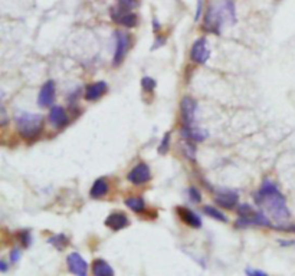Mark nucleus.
<instances>
[{"mask_svg":"<svg viewBox=\"0 0 295 276\" xmlns=\"http://www.w3.org/2000/svg\"><path fill=\"white\" fill-rule=\"evenodd\" d=\"M255 203L261 207V210L271 219V222H275L277 225L274 229L278 230L279 227L285 226L289 219V210L287 207L285 197L279 192L275 184L265 180L262 183L261 189L253 196Z\"/></svg>","mask_w":295,"mask_h":276,"instance_id":"obj_1","label":"nucleus"},{"mask_svg":"<svg viewBox=\"0 0 295 276\" xmlns=\"http://www.w3.org/2000/svg\"><path fill=\"white\" fill-rule=\"evenodd\" d=\"M236 22L235 3L232 0H220L211 5L204 15V29L208 32L219 35L225 25Z\"/></svg>","mask_w":295,"mask_h":276,"instance_id":"obj_2","label":"nucleus"},{"mask_svg":"<svg viewBox=\"0 0 295 276\" xmlns=\"http://www.w3.org/2000/svg\"><path fill=\"white\" fill-rule=\"evenodd\" d=\"M15 124L19 134L25 140H35L42 133L43 118L39 114H32L27 111H19L15 115Z\"/></svg>","mask_w":295,"mask_h":276,"instance_id":"obj_3","label":"nucleus"},{"mask_svg":"<svg viewBox=\"0 0 295 276\" xmlns=\"http://www.w3.org/2000/svg\"><path fill=\"white\" fill-rule=\"evenodd\" d=\"M115 52H114V56H112V65L118 67L123 64V60L126 58L128 48H130V36L126 32H121L117 30L115 34Z\"/></svg>","mask_w":295,"mask_h":276,"instance_id":"obj_4","label":"nucleus"},{"mask_svg":"<svg viewBox=\"0 0 295 276\" xmlns=\"http://www.w3.org/2000/svg\"><path fill=\"white\" fill-rule=\"evenodd\" d=\"M67 265L68 270L74 276H88L90 265H88V262L78 252H72V253L68 255Z\"/></svg>","mask_w":295,"mask_h":276,"instance_id":"obj_5","label":"nucleus"},{"mask_svg":"<svg viewBox=\"0 0 295 276\" xmlns=\"http://www.w3.org/2000/svg\"><path fill=\"white\" fill-rule=\"evenodd\" d=\"M196 109H197V102L192 97H185L182 100V102H180V111H182L183 127L196 126Z\"/></svg>","mask_w":295,"mask_h":276,"instance_id":"obj_6","label":"nucleus"},{"mask_svg":"<svg viewBox=\"0 0 295 276\" xmlns=\"http://www.w3.org/2000/svg\"><path fill=\"white\" fill-rule=\"evenodd\" d=\"M111 17L112 20L121 26H126V27H135L137 26V15L133 13L131 10L128 9L121 8V6H117V8L111 9Z\"/></svg>","mask_w":295,"mask_h":276,"instance_id":"obj_7","label":"nucleus"},{"mask_svg":"<svg viewBox=\"0 0 295 276\" xmlns=\"http://www.w3.org/2000/svg\"><path fill=\"white\" fill-rule=\"evenodd\" d=\"M190 58H192L194 64H199V65H203V64H206L209 60V58H211V49H209L208 41L204 38H200V39H197L193 43L192 52H190Z\"/></svg>","mask_w":295,"mask_h":276,"instance_id":"obj_8","label":"nucleus"},{"mask_svg":"<svg viewBox=\"0 0 295 276\" xmlns=\"http://www.w3.org/2000/svg\"><path fill=\"white\" fill-rule=\"evenodd\" d=\"M128 181L135 184V186H141L145 184L147 181H150L152 178V171L149 166L145 163H138L130 173H128Z\"/></svg>","mask_w":295,"mask_h":276,"instance_id":"obj_9","label":"nucleus"},{"mask_svg":"<svg viewBox=\"0 0 295 276\" xmlns=\"http://www.w3.org/2000/svg\"><path fill=\"white\" fill-rule=\"evenodd\" d=\"M238 193L235 190H230V189H219L216 192V197L215 201L216 204L222 207V209H233L236 204H238Z\"/></svg>","mask_w":295,"mask_h":276,"instance_id":"obj_10","label":"nucleus"},{"mask_svg":"<svg viewBox=\"0 0 295 276\" xmlns=\"http://www.w3.org/2000/svg\"><path fill=\"white\" fill-rule=\"evenodd\" d=\"M55 95H56V86L53 81H46L43 84L42 89L38 95V104L39 107H51L55 101Z\"/></svg>","mask_w":295,"mask_h":276,"instance_id":"obj_11","label":"nucleus"},{"mask_svg":"<svg viewBox=\"0 0 295 276\" xmlns=\"http://www.w3.org/2000/svg\"><path fill=\"white\" fill-rule=\"evenodd\" d=\"M130 225V220L127 218L124 213L121 211H114L111 213L108 218L105 219V226L111 229L112 232H118V230H123Z\"/></svg>","mask_w":295,"mask_h":276,"instance_id":"obj_12","label":"nucleus"},{"mask_svg":"<svg viewBox=\"0 0 295 276\" xmlns=\"http://www.w3.org/2000/svg\"><path fill=\"white\" fill-rule=\"evenodd\" d=\"M49 122L55 128H62L68 124V115L65 109L59 105H53L49 111Z\"/></svg>","mask_w":295,"mask_h":276,"instance_id":"obj_13","label":"nucleus"},{"mask_svg":"<svg viewBox=\"0 0 295 276\" xmlns=\"http://www.w3.org/2000/svg\"><path fill=\"white\" fill-rule=\"evenodd\" d=\"M177 211H179L180 219L185 222L186 225H189V226L193 227V229L202 227V219H200L199 214H196L194 211H192L190 209H187V207H179Z\"/></svg>","mask_w":295,"mask_h":276,"instance_id":"obj_14","label":"nucleus"},{"mask_svg":"<svg viewBox=\"0 0 295 276\" xmlns=\"http://www.w3.org/2000/svg\"><path fill=\"white\" fill-rule=\"evenodd\" d=\"M182 137L187 140V141L192 142H202L206 137L208 133L203 131L202 128H199L197 126L194 127H183L182 128Z\"/></svg>","mask_w":295,"mask_h":276,"instance_id":"obj_15","label":"nucleus"},{"mask_svg":"<svg viewBox=\"0 0 295 276\" xmlns=\"http://www.w3.org/2000/svg\"><path fill=\"white\" fill-rule=\"evenodd\" d=\"M107 92V84L104 81L95 82V84L90 85L85 91V100L86 101H97L101 98L102 95Z\"/></svg>","mask_w":295,"mask_h":276,"instance_id":"obj_16","label":"nucleus"},{"mask_svg":"<svg viewBox=\"0 0 295 276\" xmlns=\"http://www.w3.org/2000/svg\"><path fill=\"white\" fill-rule=\"evenodd\" d=\"M93 276H115V273L107 260L95 259L93 262Z\"/></svg>","mask_w":295,"mask_h":276,"instance_id":"obj_17","label":"nucleus"},{"mask_svg":"<svg viewBox=\"0 0 295 276\" xmlns=\"http://www.w3.org/2000/svg\"><path fill=\"white\" fill-rule=\"evenodd\" d=\"M107 193H108V181L105 178H98L94 181L90 194L93 199H101Z\"/></svg>","mask_w":295,"mask_h":276,"instance_id":"obj_18","label":"nucleus"},{"mask_svg":"<svg viewBox=\"0 0 295 276\" xmlns=\"http://www.w3.org/2000/svg\"><path fill=\"white\" fill-rule=\"evenodd\" d=\"M48 242H49V244H52L55 249H58V251H64L68 244H69V239H68L67 236H65L64 233H56V234H52L51 237L48 239Z\"/></svg>","mask_w":295,"mask_h":276,"instance_id":"obj_19","label":"nucleus"},{"mask_svg":"<svg viewBox=\"0 0 295 276\" xmlns=\"http://www.w3.org/2000/svg\"><path fill=\"white\" fill-rule=\"evenodd\" d=\"M127 207L135 211V213H141L145 209V203H144L143 197H138V196H134V197H128L124 200Z\"/></svg>","mask_w":295,"mask_h":276,"instance_id":"obj_20","label":"nucleus"},{"mask_svg":"<svg viewBox=\"0 0 295 276\" xmlns=\"http://www.w3.org/2000/svg\"><path fill=\"white\" fill-rule=\"evenodd\" d=\"M203 211H204L206 216L215 219V220H218V222H222V223H226V222H228V218H226L219 209H215V207H212V206H204V207H203Z\"/></svg>","mask_w":295,"mask_h":276,"instance_id":"obj_21","label":"nucleus"},{"mask_svg":"<svg viewBox=\"0 0 295 276\" xmlns=\"http://www.w3.org/2000/svg\"><path fill=\"white\" fill-rule=\"evenodd\" d=\"M194 144L196 142L187 141V140H185V144H183V154L190 161H194V159H196V145Z\"/></svg>","mask_w":295,"mask_h":276,"instance_id":"obj_22","label":"nucleus"},{"mask_svg":"<svg viewBox=\"0 0 295 276\" xmlns=\"http://www.w3.org/2000/svg\"><path fill=\"white\" fill-rule=\"evenodd\" d=\"M17 236H19V242L23 248H29L32 244V233L29 230H22Z\"/></svg>","mask_w":295,"mask_h":276,"instance_id":"obj_23","label":"nucleus"},{"mask_svg":"<svg viewBox=\"0 0 295 276\" xmlns=\"http://www.w3.org/2000/svg\"><path fill=\"white\" fill-rule=\"evenodd\" d=\"M170 133H166L164 134V137L161 138V142L160 145H159V152L160 154H167L169 152V148H170Z\"/></svg>","mask_w":295,"mask_h":276,"instance_id":"obj_24","label":"nucleus"},{"mask_svg":"<svg viewBox=\"0 0 295 276\" xmlns=\"http://www.w3.org/2000/svg\"><path fill=\"white\" fill-rule=\"evenodd\" d=\"M141 86L145 92H153L156 88V81L150 78V76H144L141 79Z\"/></svg>","mask_w":295,"mask_h":276,"instance_id":"obj_25","label":"nucleus"},{"mask_svg":"<svg viewBox=\"0 0 295 276\" xmlns=\"http://www.w3.org/2000/svg\"><path fill=\"white\" fill-rule=\"evenodd\" d=\"M189 196H190V200L193 201V203H200L202 201V194H200V192L196 187H190L189 189Z\"/></svg>","mask_w":295,"mask_h":276,"instance_id":"obj_26","label":"nucleus"},{"mask_svg":"<svg viewBox=\"0 0 295 276\" xmlns=\"http://www.w3.org/2000/svg\"><path fill=\"white\" fill-rule=\"evenodd\" d=\"M20 258H22L20 249H12V251H10V255H9V262H10L12 265L17 263V262L20 260Z\"/></svg>","mask_w":295,"mask_h":276,"instance_id":"obj_27","label":"nucleus"},{"mask_svg":"<svg viewBox=\"0 0 295 276\" xmlns=\"http://www.w3.org/2000/svg\"><path fill=\"white\" fill-rule=\"evenodd\" d=\"M118 6L121 8L128 9V10H133L137 6V0H117Z\"/></svg>","mask_w":295,"mask_h":276,"instance_id":"obj_28","label":"nucleus"},{"mask_svg":"<svg viewBox=\"0 0 295 276\" xmlns=\"http://www.w3.org/2000/svg\"><path fill=\"white\" fill-rule=\"evenodd\" d=\"M245 275L246 276H270L267 272H263L261 269H253V268H248L245 270Z\"/></svg>","mask_w":295,"mask_h":276,"instance_id":"obj_29","label":"nucleus"},{"mask_svg":"<svg viewBox=\"0 0 295 276\" xmlns=\"http://www.w3.org/2000/svg\"><path fill=\"white\" fill-rule=\"evenodd\" d=\"M202 9H203V0H197V10H196V16L194 19L199 20L200 19V15H202Z\"/></svg>","mask_w":295,"mask_h":276,"instance_id":"obj_30","label":"nucleus"},{"mask_svg":"<svg viewBox=\"0 0 295 276\" xmlns=\"http://www.w3.org/2000/svg\"><path fill=\"white\" fill-rule=\"evenodd\" d=\"M8 268H9V265H8V262L6 260H0V270L5 273V272H8Z\"/></svg>","mask_w":295,"mask_h":276,"instance_id":"obj_31","label":"nucleus"},{"mask_svg":"<svg viewBox=\"0 0 295 276\" xmlns=\"http://www.w3.org/2000/svg\"><path fill=\"white\" fill-rule=\"evenodd\" d=\"M279 243L282 246H291V244H295V240H279Z\"/></svg>","mask_w":295,"mask_h":276,"instance_id":"obj_32","label":"nucleus"},{"mask_svg":"<svg viewBox=\"0 0 295 276\" xmlns=\"http://www.w3.org/2000/svg\"><path fill=\"white\" fill-rule=\"evenodd\" d=\"M164 43V39H160V36L157 38V42L154 43V46H153V49H156V48H159L160 45H163Z\"/></svg>","mask_w":295,"mask_h":276,"instance_id":"obj_33","label":"nucleus"},{"mask_svg":"<svg viewBox=\"0 0 295 276\" xmlns=\"http://www.w3.org/2000/svg\"><path fill=\"white\" fill-rule=\"evenodd\" d=\"M153 25H154V30L156 32H159V29H160V25H159V20L154 17V20H153Z\"/></svg>","mask_w":295,"mask_h":276,"instance_id":"obj_34","label":"nucleus"}]
</instances>
